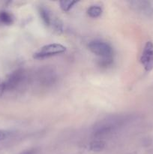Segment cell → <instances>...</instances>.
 Returning <instances> with one entry per match:
<instances>
[{
  "instance_id": "2",
  "label": "cell",
  "mask_w": 153,
  "mask_h": 154,
  "mask_svg": "<svg viewBox=\"0 0 153 154\" xmlns=\"http://www.w3.org/2000/svg\"><path fill=\"white\" fill-rule=\"evenodd\" d=\"M118 120L115 118L106 119L100 122L98 125L95 126L94 130V134L97 137H102L111 134L116 130L118 126Z\"/></svg>"
},
{
  "instance_id": "4",
  "label": "cell",
  "mask_w": 153,
  "mask_h": 154,
  "mask_svg": "<svg viewBox=\"0 0 153 154\" xmlns=\"http://www.w3.org/2000/svg\"><path fill=\"white\" fill-rule=\"evenodd\" d=\"M39 12H40L41 19L43 20L46 25L51 26L56 31H62V23L57 17H56L53 14L51 13L50 11L48 10L46 8L42 7L40 8Z\"/></svg>"
},
{
  "instance_id": "1",
  "label": "cell",
  "mask_w": 153,
  "mask_h": 154,
  "mask_svg": "<svg viewBox=\"0 0 153 154\" xmlns=\"http://www.w3.org/2000/svg\"><path fill=\"white\" fill-rule=\"evenodd\" d=\"M88 49L94 54L104 59L105 60H110L113 51L112 48L106 42L101 41H93L88 45Z\"/></svg>"
},
{
  "instance_id": "7",
  "label": "cell",
  "mask_w": 153,
  "mask_h": 154,
  "mask_svg": "<svg viewBox=\"0 0 153 154\" xmlns=\"http://www.w3.org/2000/svg\"><path fill=\"white\" fill-rule=\"evenodd\" d=\"M88 16L91 17L92 18H96L98 17L99 16H100L102 13V9L101 8L99 7L98 5H93L91 6L88 9Z\"/></svg>"
},
{
  "instance_id": "12",
  "label": "cell",
  "mask_w": 153,
  "mask_h": 154,
  "mask_svg": "<svg viewBox=\"0 0 153 154\" xmlns=\"http://www.w3.org/2000/svg\"><path fill=\"white\" fill-rule=\"evenodd\" d=\"M23 154H30V152H26V153H23Z\"/></svg>"
},
{
  "instance_id": "10",
  "label": "cell",
  "mask_w": 153,
  "mask_h": 154,
  "mask_svg": "<svg viewBox=\"0 0 153 154\" xmlns=\"http://www.w3.org/2000/svg\"><path fill=\"white\" fill-rule=\"evenodd\" d=\"M76 3V1H62L60 2V7L64 11H68Z\"/></svg>"
},
{
  "instance_id": "11",
  "label": "cell",
  "mask_w": 153,
  "mask_h": 154,
  "mask_svg": "<svg viewBox=\"0 0 153 154\" xmlns=\"http://www.w3.org/2000/svg\"><path fill=\"white\" fill-rule=\"evenodd\" d=\"M14 135V132L8 130H2L0 129V141L9 139Z\"/></svg>"
},
{
  "instance_id": "6",
  "label": "cell",
  "mask_w": 153,
  "mask_h": 154,
  "mask_svg": "<svg viewBox=\"0 0 153 154\" xmlns=\"http://www.w3.org/2000/svg\"><path fill=\"white\" fill-rule=\"evenodd\" d=\"M24 79V72L22 70H18L14 72L9 76L7 81L2 84L4 90H13L16 88Z\"/></svg>"
},
{
  "instance_id": "8",
  "label": "cell",
  "mask_w": 153,
  "mask_h": 154,
  "mask_svg": "<svg viewBox=\"0 0 153 154\" xmlns=\"http://www.w3.org/2000/svg\"><path fill=\"white\" fill-rule=\"evenodd\" d=\"M13 21L12 16L6 11H2L0 13V23L6 25H9Z\"/></svg>"
},
{
  "instance_id": "9",
  "label": "cell",
  "mask_w": 153,
  "mask_h": 154,
  "mask_svg": "<svg viewBox=\"0 0 153 154\" xmlns=\"http://www.w3.org/2000/svg\"><path fill=\"white\" fill-rule=\"evenodd\" d=\"M105 143L103 141H94L90 144V149L93 151H100L104 148Z\"/></svg>"
},
{
  "instance_id": "5",
  "label": "cell",
  "mask_w": 153,
  "mask_h": 154,
  "mask_svg": "<svg viewBox=\"0 0 153 154\" xmlns=\"http://www.w3.org/2000/svg\"><path fill=\"white\" fill-rule=\"evenodd\" d=\"M140 61L144 69L147 72H150L153 69V43L148 42L146 44L144 49L141 55Z\"/></svg>"
},
{
  "instance_id": "3",
  "label": "cell",
  "mask_w": 153,
  "mask_h": 154,
  "mask_svg": "<svg viewBox=\"0 0 153 154\" xmlns=\"http://www.w3.org/2000/svg\"><path fill=\"white\" fill-rule=\"evenodd\" d=\"M66 51L65 47L60 44H50L42 47L38 52L34 54V57L36 59H42L52 57L64 53Z\"/></svg>"
}]
</instances>
